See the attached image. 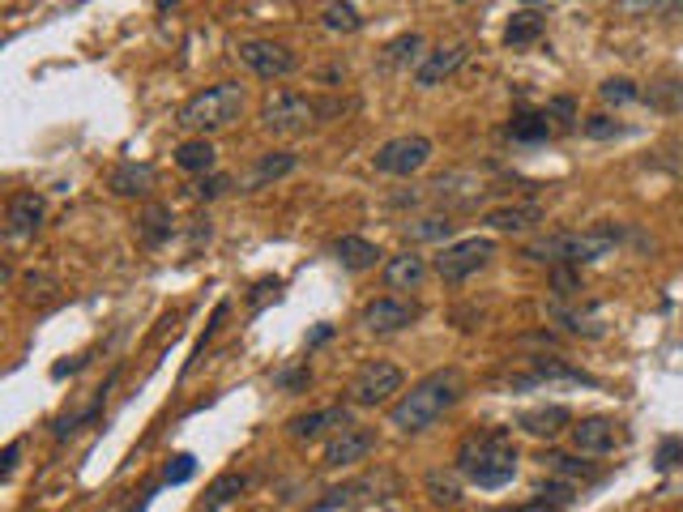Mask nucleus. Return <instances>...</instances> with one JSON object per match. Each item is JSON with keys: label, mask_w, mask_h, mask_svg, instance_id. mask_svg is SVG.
<instances>
[{"label": "nucleus", "mask_w": 683, "mask_h": 512, "mask_svg": "<svg viewBox=\"0 0 683 512\" xmlns=\"http://www.w3.org/2000/svg\"><path fill=\"white\" fill-rule=\"evenodd\" d=\"M457 397H462V376H457L453 367L432 372L419 384H410V393L397 397V406L389 410V427L402 431V436H419V431L432 427L449 406H457Z\"/></svg>", "instance_id": "1"}, {"label": "nucleus", "mask_w": 683, "mask_h": 512, "mask_svg": "<svg viewBox=\"0 0 683 512\" xmlns=\"http://www.w3.org/2000/svg\"><path fill=\"white\" fill-rule=\"evenodd\" d=\"M457 470H462L466 483L496 491L504 483H513L517 474V448L508 444L504 431H483V436H470L457 448Z\"/></svg>", "instance_id": "2"}, {"label": "nucleus", "mask_w": 683, "mask_h": 512, "mask_svg": "<svg viewBox=\"0 0 683 512\" xmlns=\"http://www.w3.org/2000/svg\"><path fill=\"white\" fill-rule=\"evenodd\" d=\"M619 239V227H594V231H560V235H543L526 244L530 261H547V265H585V261H598L607 256Z\"/></svg>", "instance_id": "3"}, {"label": "nucleus", "mask_w": 683, "mask_h": 512, "mask_svg": "<svg viewBox=\"0 0 683 512\" xmlns=\"http://www.w3.org/2000/svg\"><path fill=\"white\" fill-rule=\"evenodd\" d=\"M240 116H244V86L240 82H218L210 90L193 94V99L180 107L176 124L205 137V133H218V128H231Z\"/></svg>", "instance_id": "4"}, {"label": "nucleus", "mask_w": 683, "mask_h": 512, "mask_svg": "<svg viewBox=\"0 0 683 512\" xmlns=\"http://www.w3.org/2000/svg\"><path fill=\"white\" fill-rule=\"evenodd\" d=\"M316 116H321V107H316L308 94L278 90V94H269L265 107H261V128L274 137H295V133H304Z\"/></svg>", "instance_id": "5"}, {"label": "nucleus", "mask_w": 683, "mask_h": 512, "mask_svg": "<svg viewBox=\"0 0 683 512\" xmlns=\"http://www.w3.org/2000/svg\"><path fill=\"white\" fill-rule=\"evenodd\" d=\"M496 256V244L491 239H457V244H449L440 256H436V274L444 282H466L470 274H479V269Z\"/></svg>", "instance_id": "6"}, {"label": "nucleus", "mask_w": 683, "mask_h": 512, "mask_svg": "<svg viewBox=\"0 0 683 512\" xmlns=\"http://www.w3.org/2000/svg\"><path fill=\"white\" fill-rule=\"evenodd\" d=\"M427 158H432V141L419 137V133H406V137L385 141V146L372 154V163L385 175H415L427 167Z\"/></svg>", "instance_id": "7"}, {"label": "nucleus", "mask_w": 683, "mask_h": 512, "mask_svg": "<svg viewBox=\"0 0 683 512\" xmlns=\"http://www.w3.org/2000/svg\"><path fill=\"white\" fill-rule=\"evenodd\" d=\"M393 393H402V372L385 359L363 363L351 380V402L355 406H385Z\"/></svg>", "instance_id": "8"}, {"label": "nucleus", "mask_w": 683, "mask_h": 512, "mask_svg": "<svg viewBox=\"0 0 683 512\" xmlns=\"http://www.w3.org/2000/svg\"><path fill=\"white\" fill-rule=\"evenodd\" d=\"M235 56H240L257 77H265V82H278V77L295 73V52L287 43H274V39H244L235 47Z\"/></svg>", "instance_id": "9"}, {"label": "nucleus", "mask_w": 683, "mask_h": 512, "mask_svg": "<svg viewBox=\"0 0 683 512\" xmlns=\"http://www.w3.org/2000/svg\"><path fill=\"white\" fill-rule=\"evenodd\" d=\"M419 316V308L415 303H406V299H393V295H385V299H372V303H363V312H359V325L368 329V333H397V329H406L410 320Z\"/></svg>", "instance_id": "10"}, {"label": "nucleus", "mask_w": 683, "mask_h": 512, "mask_svg": "<svg viewBox=\"0 0 683 512\" xmlns=\"http://www.w3.org/2000/svg\"><path fill=\"white\" fill-rule=\"evenodd\" d=\"M573 431V448L585 457H602V453H615V444L624 440V431H619L615 419H602V414H594V419H581L568 427Z\"/></svg>", "instance_id": "11"}, {"label": "nucleus", "mask_w": 683, "mask_h": 512, "mask_svg": "<svg viewBox=\"0 0 683 512\" xmlns=\"http://www.w3.org/2000/svg\"><path fill=\"white\" fill-rule=\"evenodd\" d=\"M372 444H376V431L372 427L351 423V427L333 431V440L325 444V466H355V461H363V457L372 453Z\"/></svg>", "instance_id": "12"}, {"label": "nucleus", "mask_w": 683, "mask_h": 512, "mask_svg": "<svg viewBox=\"0 0 683 512\" xmlns=\"http://www.w3.org/2000/svg\"><path fill=\"white\" fill-rule=\"evenodd\" d=\"M466 56H470L466 43H449V47H436V52H427V56L415 64V86H419V90L440 86L444 77H453L457 69H462Z\"/></svg>", "instance_id": "13"}, {"label": "nucleus", "mask_w": 683, "mask_h": 512, "mask_svg": "<svg viewBox=\"0 0 683 512\" xmlns=\"http://www.w3.org/2000/svg\"><path fill=\"white\" fill-rule=\"evenodd\" d=\"M543 205L538 201H517V205H500V210H491L483 222L491 231H508V235H521V231H534L538 222H543Z\"/></svg>", "instance_id": "14"}, {"label": "nucleus", "mask_w": 683, "mask_h": 512, "mask_svg": "<svg viewBox=\"0 0 683 512\" xmlns=\"http://www.w3.org/2000/svg\"><path fill=\"white\" fill-rule=\"evenodd\" d=\"M39 222H43V197H39V192H18V197L9 201V214H5V231H9V239L35 235Z\"/></svg>", "instance_id": "15"}, {"label": "nucleus", "mask_w": 683, "mask_h": 512, "mask_svg": "<svg viewBox=\"0 0 683 512\" xmlns=\"http://www.w3.org/2000/svg\"><path fill=\"white\" fill-rule=\"evenodd\" d=\"M342 427H351V410L346 406H325V410L299 414V419L287 423L295 440H312V436H321V431H342Z\"/></svg>", "instance_id": "16"}, {"label": "nucleus", "mask_w": 683, "mask_h": 512, "mask_svg": "<svg viewBox=\"0 0 683 512\" xmlns=\"http://www.w3.org/2000/svg\"><path fill=\"white\" fill-rule=\"evenodd\" d=\"M427 278V261L419 252H397L385 261V286L389 291H419Z\"/></svg>", "instance_id": "17"}, {"label": "nucleus", "mask_w": 683, "mask_h": 512, "mask_svg": "<svg viewBox=\"0 0 683 512\" xmlns=\"http://www.w3.org/2000/svg\"><path fill=\"white\" fill-rule=\"evenodd\" d=\"M517 427L526 431V436H534V440H555L564 427H573V414H568L564 406H538V410L521 414Z\"/></svg>", "instance_id": "18"}, {"label": "nucleus", "mask_w": 683, "mask_h": 512, "mask_svg": "<svg viewBox=\"0 0 683 512\" xmlns=\"http://www.w3.org/2000/svg\"><path fill=\"white\" fill-rule=\"evenodd\" d=\"M641 103L662 111V116H683V77H675V73L654 77V82L641 90Z\"/></svg>", "instance_id": "19"}, {"label": "nucleus", "mask_w": 683, "mask_h": 512, "mask_svg": "<svg viewBox=\"0 0 683 512\" xmlns=\"http://www.w3.org/2000/svg\"><path fill=\"white\" fill-rule=\"evenodd\" d=\"M107 188L116 192V197H146L154 188V167L150 163H120L107 175Z\"/></svg>", "instance_id": "20"}, {"label": "nucleus", "mask_w": 683, "mask_h": 512, "mask_svg": "<svg viewBox=\"0 0 683 512\" xmlns=\"http://www.w3.org/2000/svg\"><path fill=\"white\" fill-rule=\"evenodd\" d=\"M406 239L410 244H444L453 231H457V222L449 218V214H423V218H415V222H406Z\"/></svg>", "instance_id": "21"}, {"label": "nucleus", "mask_w": 683, "mask_h": 512, "mask_svg": "<svg viewBox=\"0 0 683 512\" xmlns=\"http://www.w3.org/2000/svg\"><path fill=\"white\" fill-rule=\"evenodd\" d=\"M333 256L342 261V269H355V274H359V269H372V265H376L380 252H376L372 239H363V235H342L338 244H333Z\"/></svg>", "instance_id": "22"}, {"label": "nucleus", "mask_w": 683, "mask_h": 512, "mask_svg": "<svg viewBox=\"0 0 683 512\" xmlns=\"http://www.w3.org/2000/svg\"><path fill=\"white\" fill-rule=\"evenodd\" d=\"M137 235H141V244H150V248L167 244L171 239V210L167 205H146L137 218Z\"/></svg>", "instance_id": "23"}, {"label": "nucleus", "mask_w": 683, "mask_h": 512, "mask_svg": "<svg viewBox=\"0 0 683 512\" xmlns=\"http://www.w3.org/2000/svg\"><path fill=\"white\" fill-rule=\"evenodd\" d=\"M543 30H547L543 13L526 9V13H517V18L504 26V43H508V47H530V43H538V39H543Z\"/></svg>", "instance_id": "24"}, {"label": "nucleus", "mask_w": 683, "mask_h": 512, "mask_svg": "<svg viewBox=\"0 0 683 512\" xmlns=\"http://www.w3.org/2000/svg\"><path fill=\"white\" fill-rule=\"evenodd\" d=\"M176 167H180V171H193V175L214 171V146H210L205 137L180 141V146H176Z\"/></svg>", "instance_id": "25"}, {"label": "nucleus", "mask_w": 683, "mask_h": 512, "mask_svg": "<svg viewBox=\"0 0 683 512\" xmlns=\"http://www.w3.org/2000/svg\"><path fill=\"white\" fill-rule=\"evenodd\" d=\"M508 137L513 141H547L551 137V111H521V116H513V124H508Z\"/></svg>", "instance_id": "26"}, {"label": "nucleus", "mask_w": 683, "mask_h": 512, "mask_svg": "<svg viewBox=\"0 0 683 512\" xmlns=\"http://www.w3.org/2000/svg\"><path fill=\"white\" fill-rule=\"evenodd\" d=\"M615 13H624V18H675V13H683V0H615Z\"/></svg>", "instance_id": "27"}, {"label": "nucleus", "mask_w": 683, "mask_h": 512, "mask_svg": "<svg viewBox=\"0 0 683 512\" xmlns=\"http://www.w3.org/2000/svg\"><path fill=\"white\" fill-rule=\"evenodd\" d=\"M321 22H325V30H338V35H355V30L363 26L359 9L351 5V0H329V5L321 9Z\"/></svg>", "instance_id": "28"}, {"label": "nucleus", "mask_w": 683, "mask_h": 512, "mask_svg": "<svg viewBox=\"0 0 683 512\" xmlns=\"http://www.w3.org/2000/svg\"><path fill=\"white\" fill-rule=\"evenodd\" d=\"M244 487H248V478H244V474H222V478H214V487L205 491V500H201V512H218V508H227V504H231Z\"/></svg>", "instance_id": "29"}, {"label": "nucleus", "mask_w": 683, "mask_h": 512, "mask_svg": "<svg viewBox=\"0 0 683 512\" xmlns=\"http://www.w3.org/2000/svg\"><path fill=\"white\" fill-rule=\"evenodd\" d=\"M295 171V154L291 150H269V154H261V163H257V171H252V184H269V180H282V175H291Z\"/></svg>", "instance_id": "30"}, {"label": "nucleus", "mask_w": 683, "mask_h": 512, "mask_svg": "<svg viewBox=\"0 0 683 512\" xmlns=\"http://www.w3.org/2000/svg\"><path fill=\"white\" fill-rule=\"evenodd\" d=\"M602 103L607 107H628V103H641V86L632 82V77H607V82L598 86Z\"/></svg>", "instance_id": "31"}, {"label": "nucleus", "mask_w": 683, "mask_h": 512, "mask_svg": "<svg viewBox=\"0 0 683 512\" xmlns=\"http://www.w3.org/2000/svg\"><path fill=\"white\" fill-rule=\"evenodd\" d=\"M543 466H547L551 474L568 478V483H577V478H594V474H598L590 461H577V457H568V453H543Z\"/></svg>", "instance_id": "32"}, {"label": "nucleus", "mask_w": 683, "mask_h": 512, "mask_svg": "<svg viewBox=\"0 0 683 512\" xmlns=\"http://www.w3.org/2000/svg\"><path fill=\"white\" fill-rule=\"evenodd\" d=\"M427 495H432V504L453 508L457 500H462V487H457V478H453V474L432 470V474H427Z\"/></svg>", "instance_id": "33"}, {"label": "nucleus", "mask_w": 683, "mask_h": 512, "mask_svg": "<svg viewBox=\"0 0 683 512\" xmlns=\"http://www.w3.org/2000/svg\"><path fill=\"white\" fill-rule=\"evenodd\" d=\"M568 504H573V483H551V487L538 491L530 512H564Z\"/></svg>", "instance_id": "34"}, {"label": "nucleus", "mask_w": 683, "mask_h": 512, "mask_svg": "<svg viewBox=\"0 0 683 512\" xmlns=\"http://www.w3.org/2000/svg\"><path fill=\"white\" fill-rule=\"evenodd\" d=\"M581 128H585V137H590V141H615L619 133H624V124L611 120L607 111H594V116H585Z\"/></svg>", "instance_id": "35"}, {"label": "nucleus", "mask_w": 683, "mask_h": 512, "mask_svg": "<svg viewBox=\"0 0 683 512\" xmlns=\"http://www.w3.org/2000/svg\"><path fill=\"white\" fill-rule=\"evenodd\" d=\"M419 47H423V39L410 30V35H402V39H393L389 47H385V60L389 64H406V60H419Z\"/></svg>", "instance_id": "36"}, {"label": "nucleus", "mask_w": 683, "mask_h": 512, "mask_svg": "<svg viewBox=\"0 0 683 512\" xmlns=\"http://www.w3.org/2000/svg\"><path fill=\"white\" fill-rule=\"evenodd\" d=\"M193 474H197V461L188 457V453H180V457L167 461V474H163V478H167V483H188Z\"/></svg>", "instance_id": "37"}, {"label": "nucleus", "mask_w": 683, "mask_h": 512, "mask_svg": "<svg viewBox=\"0 0 683 512\" xmlns=\"http://www.w3.org/2000/svg\"><path fill=\"white\" fill-rule=\"evenodd\" d=\"M359 487H333V491H325V500L321 504H316L312 512H333V508H346V504H351V495H355Z\"/></svg>", "instance_id": "38"}, {"label": "nucleus", "mask_w": 683, "mask_h": 512, "mask_svg": "<svg viewBox=\"0 0 683 512\" xmlns=\"http://www.w3.org/2000/svg\"><path fill=\"white\" fill-rule=\"evenodd\" d=\"M231 188V175H210V180H205V175H201V184L193 188L197 192V197H205V201H210V197H222V192H227Z\"/></svg>", "instance_id": "39"}, {"label": "nucleus", "mask_w": 683, "mask_h": 512, "mask_svg": "<svg viewBox=\"0 0 683 512\" xmlns=\"http://www.w3.org/2000/svg\"><path fill=\"white\" fill-rule=\"evenodd\" d=\"M308 380H312L308 367H291V372H278V389L295 393V389H308Z\"/></svg>", "instance_id": "40"}, {"label": "nucleus", "mask_w": 683, "mask_h": 512, "mask_svg": "<svg viewBox=\"0 0 683 512\" xmlns=\"http://www.w3.org/2000/svg\"><path fill=\"white\" fill-rule=\"evenodd\" d=\"M551 282H555V291H560V295H573V291H581V278L573 274V269H555V274H551Z\"/></svg>", "instance_id": "41"}, {"label": "nucleus", "mask_w": 683, "mask_h": 512, "mask_svg": "<svg viewBox=\"0 0 683 512\" xmlns=\"http://www.w3.org/2000/svg\"><path fill=\"white\" fill-rule=\"evenodd\" d=\"M679 453H683V440H666V444L658 448V470H671Z\"/></svg>", "instance_id": "42"}, {"label": "nucleus", "mask_w": 683, "mask_h": 512, "mask_svg": "<svg viewBox=\"0 0 683 512\" xmlns=\"http://www.w3.org/2000/svg\"><path fill=\"white\" fill-rule=\"evenodd\" d=\"M18 457H22V440H13L9 448H5V457H0V474H13V466H18Z\"/></svg>", "instance_id": "43"}, {"label": "nucleus", "mask_w": 683, "mask_h": 512, "mask_svg": "<svg viewBox=\"0 0 683 512\" xmlns=\"http://www.w3.org/2000/svg\"><path fill=\"white\" fill-rule=\"evenodd\" d=\"M146 504H150V491L141 495V500H137V508H129V512H146Z\"/></svg>", "instance_id": "44"}, {"label": "nucleus", "mask_w": 683, "mask_h": 512, "mask_svg": "<svg viewBox=\"0 0 683 512\" xmlns=\"http://www.w3.org/2000/svg\"><path fill=\"white\" fill-rule=\"evenodd\" d=\"M167 5H176V0H158V9H167Z\"/></svg>", "instance_id": "45"}]
</instances>
